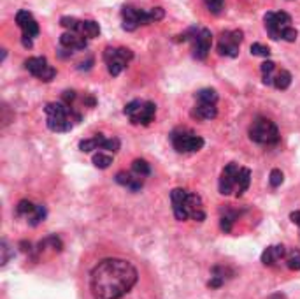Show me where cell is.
Here are the masks:
<instances>
[{
    "label": "cell",
    "instance_id": "cell-1",
    "mask_svg": "<svg viewBox=\"0 0 300 299\" xmlns=\"http://www.w3.org/2000/svg\"><path fill=\"white\" fill-rule=\"evenodd\" d=\"M139 273L125 259H104L90 274L93 299H121L137 283Z\"/></svg>",
    "mask_w": 300,
    "mask_h": 299
},
{
    "label": "cell",
    "instance_id": "cell-2",
    "mask_svg": "<svg viewBox=\"0 0 300 299\" xmlns=\"http://www.w3.org/2000/svg\"><path fill=\"white\" fill-rule=\"evenodd\" d=\"M250 139L258 144H275L279 141V131L272 120L256 118L250 127Z\"/></svg>",
    "mask_w": 300,
    "mask_h": 299
},
{
    "label": "cell",
    "instance_id": "cell-3",
    "mask_svg": "<svg viewBox=\"0 0 300 299\" xmlns=\"http://www.w3.org/2000/svg\"><path fill=\"white\" fill-rule=\"evenodd\" d=\"M132 58L133 53L128 48H105L104 51V62L111 76H120Z\"/></svg>",
    "mask_w": 300,
    "mask_h": 299
},
{
    "label": "cell",
    "instance_id": "cell-4",
    "mask_svg": "<svg viewBox=\"0 0 300 299\" xmlns=\"http://www.w3.org/2000/svg\"><path fill=\"white\" fill-rule=\"evenodd\" d=\"M171 141H172V146L175 148V152H179V153L199 152V150H202V146H204V139H202L200 136L186 131V129H177V131L172 132Z\"/></svg>",
    "mask_w": 300,
    "mask_h": 299
},
{
    "label": "cell",
    "instance_id": "cell-5",
    "mask_svg": "<svg viewBox=\"0 0 300 299\" xmlns=\"http://www.w3.org/2000/svg\"><path fill=\"white\" fill-rule=\"evenodd\" d=\"M121 18H123V30L126 32H133L135 28H139L141 25H150L153 23L150 16V11H142V9H135L132 5H125L121 9Z\"/></svg>",
    "mask_w": 300,
    "mask_h": 299
},
{
    "label": "cell",
    "instance_id": "cell-6",
    "mask_svg": "<svg viewBox=\"0 0 300 299\" xmlns=\"http://www.w3.org/2000/svg\"><path fill=\"white\" fill-rule=\"evenodd\" d=\"M263 21H265L267 34L271 35V39H274V41L283 39L284 28L292 27L290 25V23H292V16L288 13H283V11H281V13H267Z\"/></svg>",
    "mask_w": 300,
    "mask_h": 299
},
{
    "label": "cell",
    "instance_id": "cell-7",
    "mask_svg": "<svg viewBox=\"0 0 300 299\" xmlns=\"http://www.w3.org/2000/svg\"><path fill=\"white\" fill-rule=\"evenodd\" d=\"M242 30H232V32H223L220 35V42H218V53L221 56H230L235 58L239 55V46L242 42Z\"/></svg>",
    "mask_w": 300,
    "mask_h": 299
},
{
    "label": "cell",
    "instance_id": "cell-8",
    "mask_svg": "<svg viewBox=\"0 0 300 299\" xmlns=\"http://www.w3.org/2000/svg\"><path fill=\"white\" fill-rule=\"evenodd\" d=\"M25 69L32 74V76L39 78L41 81H46V83L56 76V71L48 63V60L44 58V56H33V58H28L25 62Z\"/></svg>",
    "mask_w": 300,
    "mask_h": 299
},
{
    "label": "cell",
    "instance_id": "cell-9",
    "mask_svg": "<svg viewBox=\"0 0 300 299\" xmlns=\"http://www.w3.org/2000/svg\"><path fill=\"white\" fill-rule=\"evenodd\" d=\"M211 44H213V34L207 28L199 30L195 34V37L192 39V51L193 56L197 60H205L211 51Z\"/></svg>",
    "mask_w": 300,
    "mask_h": 299
},
{
    "label": "cell",
    "instance_id": "cell-10",
    "mask_svg": "<svg viewBox=\"0 0 300 299\" xmlns=\"http://www.w3.org/2000/svg\"><path fill=\"white\" fill-rule=\"evenodd\" d=\"M239 171H241V167L235 162H232V164H228L223 169V173H221V178H220V194L223 195L232 194V190L237 187Z\"/></svg>",
    "mask_w": 300,
    "mask_h": 299
},
{
    "label": "cell",
    "instance_id": "cell-11",
    "mask_svg": "<svg viewBox=\"0 0 300 299\" xmlns=\"http://www.w3.org/2000/svg\"><path fill=\"white\" fill-rule=\"evenodd\" d=\"M154 114H156V106H154V102H150V101L142 102L141 108L130 116V122L133 125H150L154 120Z\"/></svg>",
    "mask_w": 300,
    "mask_h": 299
},
{
    "label": "cell",
    "instance_id": "cell-12",
    "mask_svg": "<svg viewBox=\"0 0 300 299\" xmlns=\"http://www.w3.org/2000/svg\"><path fill=\"white\" fill-rule=\"evenodd\" d=\"M184 210L188 213V218H193L197 222H202L205 218V211L202 206V199L199 194H190L188 192L186 201H184Z\"/></svg>",
    "mask_w": 300,
    "mask_h": 299
},
{
    "label": "cell",
    "instance_id": "cell-13",
    "mask_svg": "<svg viewBox=\"0 0 300 299\" xmlns=\"http://www.w3.org/2000/svg\"><path fill=\"white\" fill-rule=\"evenodd\" d=\"M16 23L21 28L23 35H30V37H37L39 35V23L33 20V16L28 11H18Z\"/></svg>",
    "mask_w": 300,
    "mask_h": 299
},
{
    "label": "cell",
    "instance_id": "cell-14",
    "mask_svg": "<svg viewBox=\"0 0 300 299\" xmlns=\"http://www.w3.org/2000/svg\"><path fill=\"white\" fill-rule=\"evenodd\" d=\"M188 192L184 189H174L171 192V201H172V210H174V217L175 220H186L188 213L184 210V201H186Z\"/></svg>",
    "mask_w": 300,
    "mask_h": 299
},
{
    "label": "cell",
    "instance_id": "cell-15",
    "mask_svg": "<svg viewBox=\"0 0 300 299\" xmlns=\"http://www.w3.org/2000/svg\"><path fill=\"white\" fill-rule=\"evenodd\" d=\"M60 44L67 50H75V51H81V50H86L88 42L86 37L77 32H65V34L60 35Z\"/></svg>",
    "mask_w": 300,
    "mask_h": 299
},
{
    "label": "cell",
    "instance_id": "cell-16",
    "mask_svg": "<svg viewBox=\"0 0 300 299\" xmlns=\"http://www.w3.org/2000/svg\"><path fill=\"white\" fill-rule=\"evenodd\" d=\"M218 108L216 104H205V102H197L192 109V116L197 120H213L216 118Z\"/></svg>",
    "mask_w": 300,
    "mask_h": 299
},
{
    "label": "cell",
    "instance_id": "cell-17",
    "mask_svg": "<svg viewBox=\"0 0 300 299\" xmlns=\"http://www.w3.org/2000/svg\"><path fill=\"white\" fill-rule=\"evenodd\" d=\"M284 257H286V248L283 245H277V246H269L262 253V262L265 266H274L275 262H279Z\"/></svg>",
    "mask_w": 300,
    "mask_h": 299
},
{
    "label": "cell",
    "instance_id": "cell-18",
    "mask_svg": "<svg viewBox=\"0 0 300 299\" xmlns=\"http://www.w3.org/2000/svg\"><path fill=\"white\" fill-rule=\"evenodd\" d=\"M116 183H120V185H123V187H128L132 192H137V190H141L142 189V176H132V174H128V173H125V171H121V173H118L116 174Z\"/></svg>",
    "mask_w": 300,
    "mask_h": 299
},
{
    "label": "cell",
    "instance_id": "cell-19",
    "mask_svg": "<svg viewBox=\"0 0 300 299\" xmlns=\"http://www.w3.org/2000/svg\"><path fill=\"white\" fill-rule=\"evenodd\" d=\"M250 185H251V171L248 167H241V171H239V174H237V187H235L237 192H235V195L241 197V195L250 189Z\"/></svg>",
    "mask_w": 300,
    "mask_h": 299
},
{
    "label": "cell",
    "instance_id": "cell-20",
    "mask_svg": "<svg viewBox=\"0 0 300 299\" xmlns=\"http://www.w3.org/2000/svg\"><path fill=\"white\" fill-rule=\"evenodd\" d=\"M105 141V137L102 134H97V136H93V137H90V139H84V141H81L79 143V150L81 152H84V153H90V152H93V150H102V143Z\"/></svg>",
    "mask_w": 300,
    "mask_h": 299
},
{
    "label": "cell",
    "instance_id": "cell-21",
    "mask_svg": "<svg viewBox=\"0 0 300 299\" xmlns=\"http://www.w3.org/2000/svg\"><path fill=\"white\" fill-rule=\"evenodd\" d=\"M81 35H84L86 39H93V37H99L100 34V27L97 21L93 20H84L83 23H81Z\"/></svg>",
    "mask_w": 300,
    "mask_h": 299
},
{
    "label": "cell",
    "instance_id": "cell-22",
    "mask_svg": "<svg viewBox=\"0 0 300 299\" xmlns=\"http://www.w3.org/2000/svg\"><path fill=\"white\" fill-rule=\"evenodd\" d=\"M197 102H205V104H216L218 102V93L213 88H202L195 93Z\"/></svg>",
    "mask_w": 300,
    "mask_h": 299
},
{
    "label": "cell",
    "instance_id": "cell-23",
    "mask_svg": "<svg viewBox=\"0 0 300 299\" xmlns=\"http://www.w3.org/2000/svg\"><path fill=\"white\" fill-rule=\"evenodd\" d=\"M292 84V74L288 71H279L274 76V86L277 90H286Z\"/></svg>",
    "mask_w": 300,
    "mask_h": 299
},
{
    "label": "cell",
    "instance_id": "cell-24",
    "mask_svg": "<svg viewBox=\"0 0 300 299\" xmlns=\"http://www.w3.org/2000/svg\"><path fill=\"white\" fill-rule=\"evenodd\" d=\"M132 171L137 176H150L151 174V167L144 159H135L132 162Z\"/></svg>",
    "mask_w": 300,
    "mask_h": 299
},
{
    "label": "cell",
    "instance_id": "cell-25",
    "mask_svg": "<svg viewBox=\"0 0 300 299\" xmlns=\"http://www.w3.org/2000/svg\"><path fill=\"white\" fill-rule=\"evenodd\" d=\"M81 23H83V21L75 20V18H72V16H62V18H60V25H62L63 28L69 30V32H77V34H79V32H81Z\"/></svg>",
    "mask_w": 300,
    "mask_h": 299
},
{
    "label": "cell",
    "instance_id": "cell-26",
    "mask_svg": "<svg viewBox=\"0 0 300 299\" xmlns=\"http://www.w3.org/2000/svg\"><path fill=\"white\" fill-rule=\"evenodd\" d=\"M92 160H93V165L99 169H107L109 165L113 164V157L107 155V153H95Z\"/></svg>",
    "mask_w": 300,
    "mask_h": 299
},
{
    "label": "cell",
    "instance_id": "cell-27",
    "mask_svg": "<svg viewBox=\"0 0 300 299\" xmlns=\"http://www.w3.org/2000/svg\"><path fill=\"white\" fill-rule=\"evenodd\" d=\"M286 264L290 270L293 271H299L300 270V252L299 250H290V252H286Z\"/></svg>",
    "mask_w": 300,
    "mask_h": 299
},
{
    "label": "cell",
    "instance_id": "cell-28",
    "mask_svg": "<svg viewBox=\"0 0 300 299\" xmlns=\"http://www.w3.org/2000/svg\"><path fill=\"white\" fill-rule=\"evenodd\" d=\"M46 218V208L42 206V204H39V206H35V210H33V213L32 215L28 217V222H30V225H37V223H41L42 220Z\"/></svg>",
    "mask_w": 300,
    "mask_h": 299
},
{
    "label": "cell",
    "instance_id": "cell-29",
    "mask_svg": "<svg viewBox=\"0 0 300 299\" xmlns=\"http://www.w3.org/2000/svg\"><path fill=\"white\" fill-rule=\"evenodd\" d=\"M251 55L254 56H263V58H267V56L271 55V50L267 46H263V44H260V42H254V44H251Z\"/></svg>",
    "mask_w": 300,
    "mask_h": 299
},
{
    "label": "cell",
    "instance_id": "cell-30",
    "mask_svg": "<svg viewBox=\"0 0 300 299\" xmlns=\"http://www.w3.org/2000/svg\"><path fill=\"white\" fill-rule=\"evenodd\" d=\"M204 2L213 14H221V11L225 7V0H204Z\"/></svg>",
    "mask_w": 300,
    "mask_h": 299
},
{
    "label": "cell",
    "instance_id": "cell-31",
    "mask_svg": "<svg viewBox=\"0 0 300 299\" xmlns=\"http://www.w3.org/2000/svg\"><path fill=\"white\" fill-rule=\"evenodd\" d=\"M33 210H35V206H33L30 201H20V204H18V208H16V213L18 215L30 217L33 213Z\"/></svg>",
    "mask_w": 300,
    "mask_h": 299
},
{
    "label": "cell",
    "instance_id": "cell-32",
    "mask_svg": "<svg viewBox=\"0 0 300 299\" xmlns=\"http://www.w3.org/2000/svg\"><path fill=\"white\" fill-rule=\"evenodd\" d=\"M120 146H121V143L118 137H111V139H105L104 143H102V150H107V152H111V153L120 152Z\"/></svg>",
    "mask_w": 300,
    "mask_h": 299
},
{
    "label": "cell",
    "instance_id": "cell-33",
    "mask_svg": "<svg viewBox=\"0 0 300 299\" xmlns=\"http://www.w3.org/2000/svg\"><path fill=\"white\" fill-rule=\"evenodd\" d=\"M283 180H284L283 173H281L279 169H272V171H271V180H269V181H271V185L275 189V187H279L281 183H283Z\"/></svg>",
    "mask_w": 300,
    "mask_h": 299
},
{
    "label": "cell",
    "instance_id": "cell-34",
    "mask_svg": "<svg viewBox=\"0 0 300 299\" xmlns=\"http://www.w3.org/2000/svg\"><path fill=\"white\" fill-rule=\"evenodd\" d=\"M297 35H299V32H297L293 27H288V28H284V32H283V39L286 42H295Z\"/></svg>",
    "mask_w": 300,
    "mask_h": 299
},
{
    "label": "cell",
    "instance_id": "cell-35",
    "mask_svg": "<svg viewBox=\"0 0 300 299\" xmlns=\"http://www.w3.org/2000/svg\"><path fill=\"white\" fill-rule=\"evenodd\" d=\"M141 104H142L141 101H132V102H128V104L125 106V109H123V113H125L126 116H132V114L135 113V111H137L139 108H141Z\"/></svg>",
    "mask_w": 300,
    "mask_h": 299
},
{
    "label": "cell",
    "instance_id": "cell-36",
    "mask_svg": "<svg viewBox=\"0 0 300 299\" xmlns=\"http://www.w3.org/2000/svg\"><path fill=\"white\" fill-rule=\"evenodd\" d=\"M262 74L263 76H272V72H274V69H275V63L272 62V60H267V62H263L262 63Z\"/></svg>",
    "mask_w": 300,
    "mask_h": 299
},
{
    "label": "cell",
    "instance_id": "cell-37",
    "mask_svg": "<svg viewBox=\"0 0 300 299\" xmlns=\"http://www.w3.org/2000/svg\"><path fill=\"white\" fill-rule=\"evenodd\" d=\"M150 16H151V21H160L163 20V16H165V13H163V9L162 7H153L150 9Z\"/></svg>",
    "mask_w": 300,
    "mask_h": 299
},
{
    "label": "cell",
    "instance_id": "cell-38",
    "mask_svg": "<svg viewBox=\"0 0 300 299\" xmlns=\"http://www.w3.org/2000/svg\"><path fill=\"white\" fill-rule=\"evenodd\" d=\"M232 222H233L232 217H223V218H221V229L225 232H230L232 231Z\"/></svg>",
    "mask_w": 300,
    "mask_h": 299
},
{
    "label": "cell",
    "instance_id": "cell-39",
    "mask_svg": "<svg viewBox=\"0 0 300 299\" xmlns=\"http://www.w3.org/2000/svg\"><path fill=\"white\" fill-rule=\"evenodd\" d=\"M74 99H75V92H74V90H67V92H63V102H65V104L71 106V102L74 101Z\"/></svg>",
    "mask_w": 300,
    "mask_h": 299
},
{
    "label": "cell",
    "instance_id": "cell-40",
    "mask_svg": "<svg viewBox=\"0 0 300 299\" xmlns=\"http://www.w3.org/2000/svg\"><path fill=\"white\" fill-rule=\"evenodd\" d=\"M33 37H30V35H21V44L25 48H32L33 46V42H32Z\"/></svg>",
    "mask_w": 300,
    "mask_h": 299
},
{
    "label": "cell",
    "instance_id": "cell-41",
    "mask_svg": "<svg viewBox=\"0 0 300 299\" xmlns=\"http://www.w3.org/2000/svg\"><path fill=\"white\" fill-rule=\"evenodd\" d=\"M2 252H4V257H2V264H5L7 262V259H9V246H7V243H2Z\"/></svg>",
    "mask_w": 300,
    "mask_h": 299
},
{
    "label": "cell",
    "instance_id": "cell-42",
    "mask_svg": "<svg viewBox=\"0 0 300 299\" xmlns=\"http://www.w3.org/2000/svg\"><path fill=\"white\" fill-rule=\"evenodd\" d=\"M290 218H292V222L295 223V225L300 227V211H293L292 215H290Z\"/></svg>",
    "mask_w": 300,
    "mask_h": 299
},
{
    "label": "cell",
    "instance_id": "cell-43",
    "mask_svg": "<svg viewBox=\"0 0 300 299\" xmlns=\"http://www.w3.org/2000/svg\"><path fill=\"white\" fill-rule=\"evenodd\" d=\"M92 63H93V60H88V62H86V69H90V67H92ZM79 69H81V71H83V69H84V63H81V65H79Z\"/></svg>",
    "mask_w": 300,
    "mask_h": 299
}]
</instances>
